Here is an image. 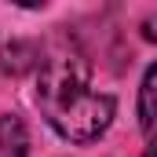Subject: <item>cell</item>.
<instances>
[{"label":"cell","mask_w":157,"mask_h":157,"mask_svg":"<svg viewBox=\"0 0 157 157\" xmlns=\"http://www.w3.org/2000/svg\"><path fill=\"white\" fill-rule=\"evenodd\" d=\"M146 157H157V146H154V150H150V154H146Z\"/></svg>","instance_id":"cell-4"},{"label":"cell","mask_w":157,"mask_h":157,"mask_svg":"<svg viewBox=\"0 0 157 157\" xmlns=\"http://www.w3.org/2000/svg\"><path fill=\"white\" fill-rule=\"evenodd\" d=\"M29 150V135H26V124L15 117H0V157H26Z\"/></svg>","instance_id":"cell-3"},{"label":"cell","mask_w":157,"mask_h":157,"mask_svg":"<svg viewBox=\"0 0 157 157\" xmlns=\"http://www.w3.org/2000/svg\"><path fill=\"white\" fill-rule=\"evenodd\" d=\"M37 106L48 124L70 143H95L113 121V95L91 84L88 66L77 55L51 59L37 77Z\"/></svg>","instance_id":"cell-1"},{"label":"cell","mask_w":157,"mask_h":157,"mask_svg":"<svg viewBox=\"0 0 157 157\" xmlns=\"http://www.w3.org/2000/svg\"><path fill=\"white\" fill-rule=\"evenodd\" d=\"M139 128H143V135L157 146V66L146 70L143 88H139Z\"/></svg>","instance_id":"cell-2"}]
</instances>
